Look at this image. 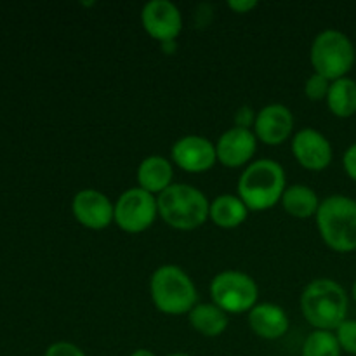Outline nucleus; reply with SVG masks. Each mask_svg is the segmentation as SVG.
Here are the masks:
<instances>
[{
    "label": "nucleus",
    "instance_id": "obj_28",
    "mask_svg": "<svg viewBox=\"0 0 356 356\" xmlns=\"http://www.w3.org/2000/svg\"><path fill=\"white\" fill-rule=\"evenodd\" d=\"M167 356H191V355H188V353H170Z\"/></svg>",
    "mask_w": 356,
    "mask_h": 356
},
{
    "label": "nucleus",
    "instance_id": "obj_20",
    "mask_svg": "<svg viewBox=\"0 0 356 356\" xmlns=\"http://www.w3.org/2000/svg\"><path fill=\"white\" fill-rule=\"evenodd\" d=\"M327 106L336 117L350 118L356 113V80L343 76L330 83Z\"/></svg>",
    "mask_w": 356,
    "mask_h": 356
},
{
    "label": "nucleus",
    "instance_id": "obj_27",
    "mask_svg": "<svg viewBox=\"0 0 356 356\" xmlns=\"http://www.w3.org/2000/svg\"><path fill=\"white\" fill-rule=\"evenodd\" d=\"M131 356H156V355L152 353L149 350H145V348H139V350H136Z\"/></svg>",
    "mask_w": 356,
    "mask_h": 356
},
{
    "label": "nucleus",
    "instance_id": "obj_2",
    "mask_svg": "<svg viewBox=\"0 0 356 356\" xmlns=\"http://www.w3.org/2000/svg\"><path fill=\"white\" fill-rule=\"evenodd\" d=\"M285 170L271 159H261L245 167L238 179V197L249 211H268L282 200Z\"/></svg>",
    "mask_w": 356,
    "mask_h": 356
},
{
    "label": "nucleus",
    "instance_id": "obj_4",
    "mask_svg": "<svg viewBox=\"0 0 356 356\" xmlns=\"http://www.w3.org/2000/svg\"><path fill=\"white\" fill-rule=\"evenodd\" d=\"M159 214L163 221L181 232H190L204 225L211 212V202L191 184H170L156 197Z\"/></svg>",
    "mask_w": 356,
    "mask_h": 356
},
{
    "label": "nucleus",
    "instance_id": "obj_16",
    "mask_svg": "<svg viewBox=\"0 0 356 356\" xmlns=\"http://www.w3.org/2000/svg\"><path fill=\"white\" fill-rule=\"evenodd\" d=\"M172 163L162 155L146 156L138 167L139 188H143V190L152 195H160L163 190H167L172 184Z\"/></svg>",
    "mask_w": 356,
    "mask_h": 356
},
{
    "label": "nucleus",
    "instance_id": "obj_29",
    "mask_svg": "<svg viewBox=\"0 0 356 356\" xmlns=\"http://www.w3.org/2000/svg\"><path fill=\"white\" fill-rule=\"evenodd\" d=\"M351 292H353V299L356 301V280H355V284H353V289H351Z\"/></svg>",
    "mask_w": 356,
    "mask_h": 356
},
{
    "label": "nucleus",
    "instance_id": "obj_13",
    "mask_svg": "<svg viewBox=\"0 0 356 356\" xmlns=\"http://www.w3.org/2000/svg\"><path fill=\"white\" fill-rule=\"evenodd\" d=\"M254 129H256L254 134L259 141L273 146L282 145L291 138L294 131V115L285 104H268L257 111Z\"/></svg>",
    "mask_w": 356,
    "mask_h": 356
},
{
    "label": "nucleus",
    "instance_id": "obj_10",
    "mask_svg": "<svg viewBox=\"0 0 356 356\" xmlns=\"http://www.w3.org/2000/svg\"><path fill=\"white\" fill-rule=\"evenodd\" d=\"M172 160L186 172L198 174L212 169L218 162L216 145L197 134L183 136L172 145Z\"/></svg>",
    "mask_w": 356,
    "mask_h": 356
},
{
    "label": "nucleus",
    "instance_id": "obj_25",
    "mask_svg": "<svg viewBox=\"0 0 356 356\" xmlns=\"http://www.w3.org/2000/svg\"><path fill=\"white\" fill-rule=\"evenodd\" d=\"M343 165L348 176H350L353 181H356V143L344 152Z\"/></svg>",
    "mask_w": 356,
    "mask_h": 356
},
{
    "label": "nucleus",
    "instance_id": "obj_11",
    "mask_svg": "<svg viewBox=\"0 0 356 356\" xmlns=\"http://www.w3.org/2000/svg\"><path fill=\"white\" fill-rule=\"evenodd\" d=\"M72 211L76 221L89 229H104L115 221V205L101 191L87 188L73 197Z\"/></svg>",
    "mask_w": 356,
    "mask_h": 356
},
{
    "label": "nucleus",
    "instance_id": "obj_7",
    "mask_svg": "<svg viewBox=\"0 0 356 356\" xmlns=\"http://www.w3.org/2000/svg\"><path fill=\"white\" fill-rule=\"evenodd\" d=\"M211 298L226 313H247L257 305L259 289L254 278L243 271L226 270L211 282Z\"/></svg>",
    "mask_w": 356,
    "mask_h": 356
},
{
    "label": "nucleus",
    "instance_id": "obj_21",
    "mask_svg": "<svg viewBox=\"0 0 356 356\" xmlns=\"http://www.w3.org/2000/svg\"><path fill=\"white\" fill-rule=\"evenodd\" d=\"M341 351L339 341L330 330H313L302 346V356H341Z\"/></svg>",
    "mask_w": 356,
    "mask_h": 356
},
{
    "label": "nucleus",
    "instance_id": "obj_19",
    "mask_svg": "<svg viewBox=\"0 0 356 356\" xmlns=\"http://www.w3.org/2000/svg\"><path fill=\"white\" fill-rule=\"evenodd\" d=\"M282 205H284L285 212H289L291 216L305 219L316 216L320 200L313 188L306 186V184H292V186L285 188L284 197H282Z\"/></svg>",
    "mask_w": 356,
    "mask_h": 356
},
{
    "label": "nucleus",
    "instance_id": "obj_17",
    "mask_svg": "<svg viewBox=\"0 0 356 356\" xmlns=\"http://www.w3.org/2000/svg\"><path fill=\"white\" fill-rule=\"evenodd\" d=\"M190 325L205 337H218L228 327V313L222 312L214 302H198L188 313Z\"/></svg>",
    "mask_w": 356,
    "mask_h": 356
},
{
    "label": "nucleus",
    "instance_id": "obj_3",
    "mask_svg": "<svg viewBox=\"0 0 356 356\" xmlns=\"http://www.w3.org/2000/svg\"><path fill=\"white\" fill-rule=\"evenodd\" d=\"M316 228L323 242L341 254L356 250V200L346 195H330L320 202Z\"/></svg>",
    "mask_w": 356,
    "mask_h": 356
},
{
    "label": "nucleus",
    "instance_id": "obj_26",
    "mask_svg": "<svg viewBox=\"0 0 356 356\" xmlns=\"http://www.w3.org/2000/svg\"><path fill=\"white\" fill-rule=\"evenodd\" d=\"M229 9H233L235 13H249V10H252L254 7L257 6L256 0H229L228 2Z\"/></svg>",
    "mask_w": 356,
    "mask_h": 356
},
{
    "label": "nucleus",
    "instance_id": "obj_23",
    "mask_svg": "<svg viewBox=\"0 0 356 356\" xmlns=\"http://www.w3.org/2000/svg\"><path fill=\"white\" fill-rule=\"evenodd\" d=\"M336 337L339 341L341 350L356 356V320H346L336 330Z\"/></svg>",
    "mask_w": 356,
    "mask_h": 356
},
{
    "label": "nucleus",
    "instance_id": "obj_6",
    "mask_svg": "<svg viewBox=\"0 0 356 356\" xmlns=\"http://www.w3.org/2000/svg\"><path fill=\"white\" fill-rule=\"evenodd\" d=\"M309 58H312L315 73H320L334 82V80L348 76V72L355 65L356 51L353 42L346 33L336 28H327L320 31L313 40Z\"/></svg>",
    "mask_w": 356,
    "mask_h": 356
},
{
    "label": "nucleus",
    "instance_id": "obj_14",
    "mask_svg": "<svg viewBox=\"0 0 356 356\" xmlns=\"http://www.w3.org/2000/svg\"><path fill=\"white\" fill-rule=\"evenodd\" d=\"M257 149V138L250 129H228L216 143L218 160L226 167H242L249 162Z\"/></svg>",
    "mask_w": 356,
    "mask_h": 356
},
{
    "label": "nucleus",
    "instance_id": "obj_5",
    "mask_svg": "<svg viewBox=\"0 0 356 356\" xmlns=\"http://www.w3.org/2000/svg\"><path fill=\"white\" fill-rule=\"evenodd\" d=\"M149 294L156 309L165 315H184L198 305L193 280L176 264H163L153 271Z\"/></svg>",
    "mask_w": 356,
    "mask_h": 356
},
{
    "label": "nucleus",
    "instance_id": "obj_8",
    "mask_svg": "<svg viewBox=\"0 0 356 356\" xmlns=\"http://www.w3.org/2000/svg\"><path fill=\"white\" fill-rule=\"evenodd\" d=\"M159 204L155 195L143 188H129L115 204V222L127 233H141L155 222Z\"/></svg>",
    "mask_w": 356,
    "mask_h": 356
},
{
    "label": "nucleus",
    "instance_id": "obj_22",
    "mask_svg": "<svg viewBox=\"0 0 356 356\" xmlns=\"http://www.w3.org/2000/svg\"><path fill=\"white\" fill-rule=\"evenodd\" d=\"M330 80L325 79L320 73H313L305 83V94L308 96V99L312 101H322L327 99V94H329L330 89Z\"/></svg>",
    "mask_w": 356,
    "mask_h": 356
},
{
    "label": "nucleus",
    "instance_id": "obj_1",
    "mask_svg": "<svg viewBox=\"0 0 356 356\" xmlns=\"http://www.w3.org/2000/svg\"><path fill=\"white\" fill-rule=\"evenodd\" d=\"M348 294L337 282L316 278L301 292V312L315 330H337L348 316Z\"/></svg>",
    "mask_w": 356,
    "mask_h": 356
},
{
    "label": "nucleus",
    "instance_id": "obj_9",
    "mask_svg": "<svg viewBox=\"0 0 356 356\" xmlns=\"http://www.w3.org/2000/svg\"><path fill=\"white\" fill-rule=\"evenodd\" d=\"M141 21L146 33L160 42H172L183 30V16L170 0H149L143 6Z\"/></svg>",
    "mask_w": 356,
    "mask_h": 356
},
{
    "label": "nucleus",
    "instance_id": "obj_15",
    "mask_svg": "<svg viewBox=\"0 0 356 356\" xmlns=\"http://www.w3.org/2000/svg\"><path fill=\"white\" fill-rule=\"evenodd\" d=\"M249 325L263 339H280L289 330V316L278 305L257 302L249 312Z\"/></svg>",
    "mask_w": 356,
    "mask_h": 356
},
{
    "label": "nucleus",
    "instance_id": "obj_24",
    "mask_svg": "<svg viewBox=\"0 0 356 356\" xmlns=\"http://www.w3.org/2000/svg\"><path fill=\"white\" fill-rule=\"evenodd\" d=\"M44 356H87L80 350L76 344L68 343V341H58V343H52L51 346L45 350Z\"/></svg>",
    "mask_w": 356,
    "mask_h": 356
},
{
    "label": "nucleus",
    "instance_id": "obj_18",
    "mask_svg": "<svg viewBox=\"0 0 356 356\" xmlns=\"http://www.w3.org/2000/svg\"><path fill=\"white\" fill-rule=\"evenodd\" d=\"M247 214H249V209L243 204L242 198L235 197L232 193H225L219 195L211 202L209 218L214 221L216 226L229 229L242 225L247 219Z\"/></svg>",
    "mask_w": 356,
    "mask_h": 356
},
{
    "label": "nucleus",
    "instance_id": "obj_12",
    "mask_svg": "<svg viewBox=\"0 0 356 356\" xmlns=\"http://www.w3.org/2000/svg\"><path fill=\"white\" fill-rule=\"evenodd\" d=\"M296 160L308 170H323L332 162V145L320 131L306 127L292 139Z\"/></svg>",
    "mask_w": 356,
    "mask_h": 356
}]
</instances>
